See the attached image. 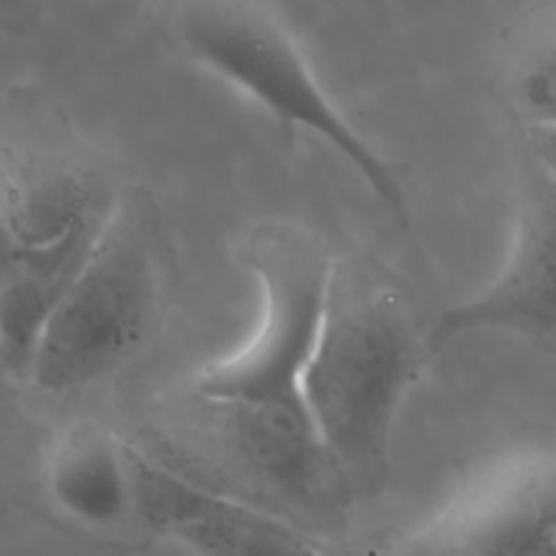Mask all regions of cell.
Listing matches in <instances>:
<instances>
[{
  "mask_svg": "<svg viewBox=\"0 0 556 556\" xmlns=\"http://www.w3.org/2000/svg\"><path fill=\"white\" fill-rule=\"evenodd\" d=\"M556 539V465L519 463L456 495L395 556H521Z\"/></svg>",
  "mask_w": 556,
  "mask_h": 556,
  "instance_id": "obj_8",
  "label": "cell"
},
{
  "mask_svg": "<svg viewBox=\"0 0 556 556\" xmlns=\"http://www.w3.org/2000/svg\"><path fill=\"white\" fill-rule=\"evenodd\" d=\"M152 20L176 54L248 96L287 139H321L400 224L408 222L395 169L326 93L271 0H152Z\"/></svg>",
  "mask_w": 556,
  "mask_h": 556,
  "instance_id": "obj_2",
  "label": "cell"
},
{
  "mask_svg": "<svg viewBox=\"0 0 556 556\" xmlns=\"http://www.w3.org/2000/svg\"><path fill=\"white\" fill-rule=\"evenodd\" d=\"M248 467L293 506L332 517L354 500L306 406L224 408Z\"/></svg>",
  "mask_w": 556,
  "mask_h": 556,
  "instance_id": "obj_9",
  "label": "cell"
},
{
  "mask_svg": "<svg viewBox=\"0 0 556 556\" xmlns=\"http://www.w3.org/2000/svg\"><path fill=\"white\" fill-rule=\"evenodd\" d=\"M46 482L56 508L87 528H111L135 513L128 443L100 426L80 424L65 432Z\"/></svg>",
  "mask_w": 556,
  "mask_h": 556,
  "instance_id": "obj_10",
  "label": "cell"
},
{
  "mask_svg": "<svg viewBox=\"0 0 556 556\" xmlns=\"http://www.w3.org/2000/svg\"><path fill=\"white\" fill-rule=\"evenodd\" d=\"M163 252L152 195L128 187L89 261L50 313L28 382L43 393L63 395L126 361L150 330Z\"/></svg>",
  "mask_w": 556,
  "mask_h": 556,
  "instance_id": "obj_3",
  "label": "cell"
},
{
  "mask_svg": "<svg viewBox=\"0 0 556 556\" xmlns=\"http://www.w3.org/2000/svg\"><path fill=\"white\" fill-rule=\"evenodd\" d=\"M473 332L513 334L556 354V180L534 161L523 176L502 269L482 291L434 319L426 332L428 350Z\"/></svg>",
  "mask_w": 556,
  "mask_h": 556,
  "instance_id": "obj_6",
  "label": "cell"
},
{
  "mask_svg": "<svg viewBox=\"0 0 556 556\" xmlns=\"http://www.w3.org/2000/svg\"><path fill=\"white\" fill-rule=\"evenodd\" d=\"M261 289V315L230 354L204 365L195 393L224 408L306 406L302 376L324 328L337 258L311 230L263 224L243 248Z\"/></svg>",
  "mask_w": 556,
  "mask_h": 556,
  "instance_id": "obj_5",
  "label": "cell"
},
{
  "mask_svg": "<svg viewBox=\"0 0 556 556\" xmlns=\"http://www.w3.org/2000/svg\"><path fill=\"white\" fill-rule=\"evenodd\" d=\"M513 98L530 126H556V43L532 52L519 65Z\"/></svg>",
  "mask_w": 556,
  "mask_h": 556,
  "instance_id": "obj_11",
  "label": "cell"
},
{
  "mask_svg": "<svg viewBox=\"0 0 556 556\" xmlns=\"http://www.w3.org/2000/svg\"><path fill=\"white\" fill-rule=\"evenodd\" d=\"M532 161L556 180V126H530Z\"/></svg>",
  "mask_w": 556,
  "mask_h": 556,
  "instance_id": "obj_12",
  "label": "cell"
},
{
  "mask_svg": "<svg viewBox=\"0 0 556 556\" xmlns=\"http://www.w3.org/2000/svg\"><path fill=\"white\" fill-rule=\"evenodd\" d=\"M135 515L195 556H319L282 519L128 445Z\"/></svg>",
  "mask_w": 556,
  "mask_h": 556,
  "instance_id": "obj_7",
  "label": "cell"
},
{
  "mask_svg": "<svg viewBox=\"0 0 556 556\" xmlns=\"http://www.w3.org/2000/svg\"><path fill=\"white\" fill-rule=\"evenodd\" d=\"M424 352L426 334L387 274L337 261L302 395L352 500L378 495L389 480L393 426Z\"/></svg>",
  "mask_w": 556,
  "mask_h": 556,
  "instance_id": "obj_1",
  "label": "cell"
},
{
  "mask_svg": "<svg viewBox=\"0 0 556 556\" xmlns=\"http://www.w3.org/2000/svg\"><path fill=\"white\" fill-rule=\"evenodd\" d=\"M35 2L37 0H2L4 22L17 20V24H22L24 20H28L35 13Z\"/></svg>",
  "mask_w": 556,
  "mask_h": 556,
  "instance_id": "obj_13",
  "label": "cell"
},
{
  "mask_svg": "<svg viewBox=\"0 0 556 556\" xmlns=\"http://www.w3.org/2000/svg\"><path fill=\"white\" fill-rule=\"evenodd\" d=\"M128 187L111 159L46 93L15 87L4 96L2 254L96 248Z\"/></svg>",
  "mask_w": 556,
  "mask_h": 556,
  "instance_id": "obj_4",
  "label": "cell"
}]
</instances>
